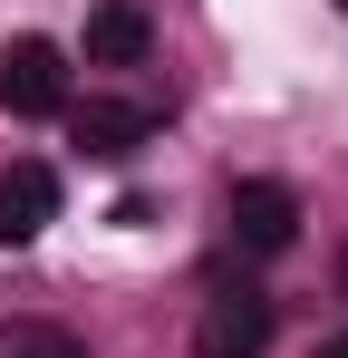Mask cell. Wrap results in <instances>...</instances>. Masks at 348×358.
Segmentation results:
<instances>
[{
    "instance_id": "obj_10",
    "label": "cell",
    "mask_w": 348,
    "mask_h": 358,
    "mask_svg": "<svg viewBox=\"0 0 348 358\" xmlns=\"http://www.w3.org/2000/svg\"><path fill=\"white\" fill-rule=\"evenodd\" d=\"M339 10H348V0H339Z\"/></svg>"
},
{
    "instance_id": "obj_1",
    "label": "cell",
    "mask_w": 348,
    "mask_h": 358,
    "mask_svg": "<svg viewBox=\"0 0 348 358\" xmlns=\"http://www.w3.org/2000/svg\"><path fill=\"white\" fill-rule=\"evenodd\" d=\"M0 107L10 117H68V49L58 39H10L0 49Z\"/></svg>"
},
{
    "instance_id": "obj_6",
    "label": "cell",
    "mask_w": 348,
    "mask_h": 358,
    "mask_svg": "<svg viewBox=\"0 0 348 358\" xmlns=\"http://www.w3.org/2000/svg\"><path fill=\"white\" fill-rule=\"evenodd\" d=\"M145 49H155V20L136 0H97L87 10V68H145Z\"/></svg>"
},
{
    "instance_id": "obj_8",
    "label": "cell",
    "mask_w": 348,
    "mask_h": 358,
    "mask_svg": "<svg viewBox=\"0 0 348 358\" xmlns=\"http://www.w3.org/2000/svg\"><path fill=\"white\" fill-rule=\"evenodd\" d=\"M319 358H348V329H339V339H319Z\"/></svg>"
},
{
    "instance_id": "obj_5",
    "label": "cell",
    "mask_w": 348,
    "mask_h": 358,
    "mask_svg": "<svg viewBox=\"0 0 348 358\" xmlns=\"http://www.w3.org/2000/svg\"><path fill=\"white\" fill-rule=\"evenodd\" d=\"M68 126H78V145L87 155H107V165H126V155H145L155 145V107L145 97H87V107H68Z\"/></svg>"
},
{
    "instance_id": "obj_9",
    "label": "cell",
    "mask_w": 348,
    "mask_h": 358,
    "mask_svg": "<svg viewBox=\"0 0 348 358\" xmlns=\"http://www.w3.org/2000/svg\"><path fill=\"white\" fill-rule=\"evenodd\" d=\"M339 281H348V262H339Z\"/></svg>"
},
{
    "instance_id": "obj_2",
    "label": "cell",
    "mask_w": 348,
    "mask_h": 358,
    "mask_svg": "<svg viewBox=\"0 0 348 358\" xmlns=\"http://www.w3.org/2000/svg\"><path fill=\"white\" fill-rule=\"evenodd\" d=\"M271 329H281V310H271V291H213L203 300V329H194V358H261L271 349Z\"/></svg>"
},
{
    "instance_id": "obj_7",
    "label": "cell",
    "mask_w": 348,
    "mask_h": 358,
    "mask_svg": "<svg viewBox=\"0 0 348 358\" xmlns=\"http://www.w3.org/2000/svg\"><path fill=\"white\" fill-rule=\"evenodd\" d=\"M0 358H87V339L58 329V320H10L0 329Z\"/></svg>"
},
{
    "instance_id": "obj_3",
    "label": "cell",
    "mask_w": 348,
    "mask_h": 358,
    "mask_svg": "<svg viewBox=\"0 0 348 358\" xmlns=\"http://www.w3.org/2000/svg\"><path fill=\"white\" fill-rule=\"evenodd\" d=\"M290 242H300V194L271 175L232 184V252H252V262H281Z\"/></svg>"
},
{
    "instance_id": "obj_4",
    "label": "cell",
    "mask_w": 348,
    "mask_h": 358,
    "mask_svg": "<svg viewBox=\"0 0 348 358\" xmlns=\"http://www.w3.org/2000/svg\"><path fill=\"white\" fill-rule=\"evenodd\" d=\"M49 223H58V165H39V155L0 165V252H29Z\"/></svg>"
}]
</instances>
